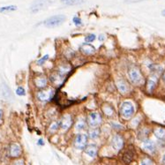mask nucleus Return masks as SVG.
Segmentation results:
<instances>
[{
  "instance_id": "f257e3e1",
  "label": "nucleus",
  "mask_w": 165,
  "mask_h": 165,
  "mask_svg": "<svg viewBox=\"0 0 165 165\" xmlns=\"http://www.w3.org/2000/svg\"><path fill=\"white\" fill-rule=\"evenodd\" d=\"M65 20H66V17L64 15L59 14V15H55V16H52L51 18L47 19L43 22V24L47 28H56V27L62 25L65 21Z\"/></svg>"
},
{
  "instance_id": "f03ea898",
  "label": "nucleus",
  "mask_w": 165,
  "mask_h": 165,
  "mask_svg": "<svg viewBox=\"0 0 165 165\" xmlns=\"http://www.w3.org/2000/svg\"><path fill=\"white\" fill-rule=\"evenodd\" d=\"M128 77L131 82L135 85H139L143 82V76L140 70L137 67H133L128 71Z\"/></svg>"
},
{
  "instance_id": "7ed1b4c3",
  "label": "nucleus",
  "mask_w": 165,
  "mask_h": 165,
  "mask_svg": "<svg viewBox=\"0 0 165 165\" xmlns=\"http://www.w3.org/2000/svg\"><path fill=\"white\" fill-rule=\"evenodd\" d=\"M120 114L124 119H129L134 114V107L130 102H124L120 105Z\"/></svg>"
},
{
  "instance_id": "20e7f679",
  "label": "nucleus",
  "mask_w": 165,
  "mask_h": 165,
  "mask_svg": "<svg viewBox=\"0 0 165 165\" xmlns=\"http://www.w3.org/2000/svg\"><path fill=\"white\" fill-rule=\"evenodd\" d=\"M102 123V117L98 112H91L87 117V124L91 127H97Z\"/></svg>"
},
{
  "instance_id": "39448f33",
  "label": "nucleus",
  "mask_w": 165,
  "mask_h": 165,
  "mask_svg": "<svg viewBox=\"0 0 165 165\" xmlns=\"http://www.w3.org/2000/svg\"><path fill=\"white\" fill-rule=\"evenodd\" d=\"M87 136L86 134H78L74 139V147L78 149H84L87 147Z\"/></svg>"
},
{
  "instance_id": "423d86ee",
  "label": "nucleus",
  "mask_w": 165,
  "mask_h": 165,
  "mask_svg": "<svg viewBox=\"0 0 165 165\" xmlns=\"http://www.w3.org/2000/svg\"><path fill=\"white\" fill-rule=\"evenodd\" d=\"M111 146L116 151H119L124 147V140L120 135H115L111 140Z\"/></svg>"
},
{
  "instance_id": "0eeeda50",
  "label": "nucleus",
  "mask_w": 165,
  "mask_h": 165,
  "mask_svg": "<svg viewBox=\"0 0 165 165\" xmlns=\"http://www.w3.org/2000/svg\"><path fill=\"white\" fill-rule=\"evenodd\" d=\"M22 154V149L21 147L17 143H12L11 144L9 147V155L12 158H18Z\"/></svg>"
},
{
  "instance_id": "6e6552de",
  "label": "nucleus",
  "mask_w": 165,
  "mask_h": 165,
  "mask_svg": "<svg viewBox=\"0 0 165 165\" xmlns=\"http://www.w3.org/2000/svg\"><path fill=\"white\" fill-rule=\"evenodd\" d=\"M54 95V91L51 89L48 90H41L37 93V97L40 101H49Z\"/></svg>"
},
{
  "instance_id": "1a4fd4ad",
  "label": "nucleus",
  "mask_w": 165,
  "mask_h": 165,
  "mask_svg": "<svg viewBox=\"0 0 165 165\" xmlns=\"http://www.w3.org/2000/svg\"><path fill=\"white\" fill-rule=\"evenodd\" d=\"M135 156V150L131 147L128 149H126L123 154V161L125 163H131L134 159Z\"/></svg>"
},
{
  "instance_id": "9d476101",
  "label": "nucleus",
  "mask_w": 165,
  "mask_h": 165,
  "mask_svg": "<svg viewBox=\"0 0 165 165\" xmlns=\"http://www.w3.org/2000/svg\"><path fill=\"white\" fill-rule=\"evenodd\" d=\"M157 85V78H155V75H152L148 78L147 82V90L148 93H152L156 87Z\"/></svg>"
},
{
  "instance_id": "9b49d317",
  "label": "nucleus",
  "mask_w": 165,
  "mask_h": 165,
  "mask_svg": "<svg viewBox=\"0 0 165 165\" xmlns=\"http://www.w3.org/2000/svg\"><path fill=\"white\" fill-rule=\"evenodd\" d=\"M72 124V117H71L70 115H64V116L63 117V119L62 121H61V123H60V126H61V128H62L63 130L67 131V130L71 127Z\"/></svg>"
},
{
  "instance_id": "f8f14e48",
  "label": "nucleus",
  "mask_w": 165,
  "mask_h": 165,
  "mask_svg": "<svg viewBox=\"0 0 165 165\" xmlns=\"http://www.w3.org/2000/svg\"><path fill=\"white\" fill-rule=\"evenodd\" d=\"M81 51L84 55H87V56H91L95 53V48L93 45L89 44V43H85L81 47Z\"/></svg>"
},
{
  "instance_id": "ddd939ff",
  "label": "nucleus",
  "mask_w": 165,
  "mask_h": 165,
  "mask_svg": "<svg viewBox=\"0 0 165 165\" xmlns=\"http://www.w3.org/2000/svg\"><path fill=\"white\" fill-rule=\"evenodd\" d=\"M142 147L144 148V150H146L147 152H149V153H154L155 149H156L155 144L154 143V141H152L151 140H144L143 144H142Z\"/></svg>"
},
{
  "instance_id": "4468645a",
  "label": "nucleus",
  "mask_w": 165,
  "mask_h": 165,
  "mask_svg": "<svg viewBox=\"0 0 165 165\" xmlns=\"http://www.w3.org/2000/svg\"><path fill=\"white\" fill-rule=\"evenodd\" d=\"M0 94L6 100L12 98V92H11L10 88L5 83H3L2 86H1V87H0Z\"/></svg>"
},
{
  "instance_id": "2eb2a0df",
  "label": "nucleus",
  "mask_w": 165,
  "mask_h": 165,
  "mask_svg": "<svg viewBox=\"0 0 165 165\" xmlns=\"http://www.w3.org/2000/svg\"><path fill=\"white\" fill-rule=\"evenodd\" d=\"M117 87L121 94H126L129 91V86L124 80H119L117 81Z\"/></svg>"
},
{
  "instance_id": "dca6fc26",
  "label": "nucleus",
  "mask_w": 165,
  "mask_h": 165,
  "mask_svg": "<svg viewBox=\"0 0 165 165\" xmlns=\"http://www.w3.org/2000/svg\"><path fill=\"white\" fill-rule=\"evenodd\" d=\"M97 151H98V149L95 145H89V146L86 147V148H85L86 154L90 157H95L97 155Z\"/></svg>"
},
{
  "instance_id": "f3484780",
  "label": "nucleus",
  "mask_w": 165,
  "mask_h": 165,
  "mask_svg": "<svg viewBox=\"0 0 165 165\" xmlns=\"http://www.w3.org/2000/svg\"><path fill=\"white\" fill-rule=\"evenodd\" d=\"M35 86L39 88H43L47 86V79L43 76L41 77H37L35 80Z\"/></svg>"
},
{
  "instance_id": "a211bd4d",
  "label": "nucleus",
  "mask_w": 165,
  "mask_h": 165,
  "mask_svg": "<svg viewBox=\"0 0 165 165\" xmlns=\"http://www.w3.org/2000/svg\"><path fill=\"white\" fill-rule=\"evenodd\" d=\"M154 134H155V136L156 137V138H157V139H159V140H165V129L164 128H162V127H157L155 131H154Z\"/></svg>"
},
{
  "instance_id": "6ab92c4d",
  "label": "nucleus",
  "mask_w": 165,
  "mask_h": 165,
  "mask_svg": "<svg viewBox=\"0 0 165 165\" xmlns=\"http://www.w3.org/2000/svg\"><path fill=\"white\" fill-rule=\"evenodd\" d=\"M61 2L66 5H76L84 3L85 0H61Z\"/></svg>"
},
{
  "instance_id": "aec40b11",
  "label": "nucleus",
  "mask_w": 165,
  "mask_h": 165,
  "mask_svg": "<svg viewBox=\"0 0 165 165\" xmlns=\"http://www.w3.org/2000/svg\"><path fill=\"white\" fill-rule=\"evenodd\" d=\"M103 112L105 113V115H106V116H108V117L112 116L114 113V111H113V109H112V107H111V106H110L109 104H105V105L103 106Z\"/></svg>"
},
{
  "instance_id": "412c9836",
  "label": "nucleus",
  "mask_w": 165,
  "mask_h": 165,
  "mask_svg": "<svg viewBox=\"0 0 165 165\" xmlns=\"http://www.w3.org/2000/svg\"><path fill=\"white\" fill-rule=\"evenodd\" d=\"M148 135H149V131H148V129L143 128V129H141V130L140 131V133H139V138H140L141 140H143V141H144L146 140H147V138Z\"/></svg>"
},
{
  "instance_id": "4be33fe9",
  "label": "nucleus",
  "mask_w": 165,
  "mask_h": 165,
  "mask_svg": "<svg viewBox=\"0 0 165 165\" xmlns=\"http://www.w3.org/2000/svg\"><path fill=\"white\" fill-rule=\"evenodd\" d=\"M17 10L16 5H8V6H4L0 8V12H13Z\"/></svg>"
},
{
  "instance_id": "5701e85b",
  "label": "nucleus",
  "mask_w": 165,
  "mask_h": 165,
  "mask_svg": "<svg viewBox=\"0 0 165 165\" xmlns=\"http://www.w3.org/2000/svg\"><path fill=\"white\" fill-rule=\"evenodd\" d=\"M85 125H86V124H85L84 119L81 118V119L78 120V122L75 124V128H76L77 131H81V130H82V129L85 128Z\"/></svg>"
},
{
  "instance_id": "b1692460",
  "label": "nucleus",
  "mask_w": 165,
  "mask_h": 165,
  "mask_svg": "<svg viewBox=\"0 0 165 165\" xmlns=\"http://www.w3.org/2000/svg\"><path fill=\"white\" fill-rule=\"evenodd\" d=\"M99 134H100V131L98 129H93L89 132V137L94 140L99 137Z\"/></svg>"
},
{
  "instance_id": "393cba45",
  "label": "nucleus",
  "mask_w": 165,
  "mask_h": 165,
  "mask_svg": "<svg viewBox=\"0 0 165 165\" xmlns=\"http://www.w3.org/2000/svg\"><path fill=\"white\" fill-rule=\"evenodd\" d=\"M95 38H96V36H95L94 34H89L85 37V41L87 42H92V41L95 40Z\"/></svg>"
},
{
  "instance_id": "a878e982",
  "label": "nucleus",
  "mask_w": 165,
  "mask_h": 165,
  "mask_svg": "<svg viewBox=\"0 0 165 165\" xmlns=\"http://www.w3.org/2000/svg\"><path fill=\"white\" fill-rule=\"evenodd\" d=\"M140 165H153V161H152L150 158L146 157V158H144V159L141 161Z\"/></svg>"
},
{
  "instance_id": "bb28decb",
  "label": "nucleus",
  "mask_w": 165,
  "mask_h": 165,
  "mask_svg": "<svg viewBox=\"0 0 165 165\" xmlns=\"http://www.w3.org/2000/svg\"><path fill=\"white\" fill-rule=\"evenodd\" d=\"M16 94L20 96H22V95H25L26 94V91L25 89L22 87H19L17 89H16Z\"/></svg>"
},
{
  "instance_id": "cd10ccee",
  "label": "nucleus",
  "mask_w": 165,
  "mask_h": 165,
  "mask_svg": "<svg viewBox=\"0 0 165 165\" xmlns=\"http://www.w3.org/2000/svg\"><path fill=\"white\" fill-rule=\"evenodd\" d=\"M48 58H49V55H45L44 57H42L41 58H40L38 61H37V64H39V65H41V64H43L46 60H48Z\"/></svg>"
},
{
  "instance_id": "c85d7f7f",
  "label": "nucleus",
  "mask_w": 165,
  "mask_h": 165,
  "mask_svg": "<svg viewBox=\"0 0 165 165\" xmlns=\"http://www.w3.org/2000/svg\"><path fill=\"white\" fill-rule=\"evenodd\" d=\"M72 21H73V23L76 25V26H81V24H82V22H81V18H79V17H74L73 18V20H72Z\"/></svg>"
},
{
  "instance_id": "c756f323",
  "label": "nucleus",
  "mask_w": 165,
  "mask_h": 165,
  "mask_svg": "<svg viewBox=\"0 0 165 165\" xmlns=\"http://www.w3.org/2000/svg\"><path fill=\"white\" fill-rule=\"evenodd\" d=\"M58 128V122H54V123L51 125V131H56Z\"/></svg>"
},
{
  "instance_id": "7c9ffc66",
  "label": "nucleus",
  "mask_w": 165,
  "mask_h": 165,
  "mask_svg": "<svg viewBox=\"0 0 165 165\" xmlns=\"http://www.w3.org/2000/svg\"><path fill=\"white\" fill-rule=\"evenodd\" d=\"M13 165H25V163H24V160H18L14 163Z\"/></svg>"
},
{
  "instance_id": "2f4dec72",
  "label": "nucleus",
  "mask_w": 165,
  "mask_h": 165,
  "mask_svg": "<svg viewBox=\"0 0 165 165\" xmlns=\"http://www.w3.org/2000/svg\"><path fill=\"white\" fill-rule=\"evenodd\" d=\"M103 40H104V35H99V41H103Z\"/></svg>"
},
{
  "instance_id": "473e14b6",
  "label": "nucleus",
  "mask_w": 165,
  "mask_h": 165,
  "mask_svg": "<svg viewBox=\"0 0 165 165\" xmlns=\"http://www.w3.org/2000/svg\"><path fill=\"white\" fill-rule=\"evenodd\" d=\"M2 118H3V111L0 110V121L2 120Z\"/></svg>"
},
{
  "instance_id": "72a5a7b5",
  "label": "nucleus",
  "mask_w": 165,
  "mask_h": 165,
  "mask_svg": "<svg viewBox=\"0 0 165 165\" xmlns=\"http://www.w3.org/2000/svg\"><path fill=\"white\" fill-rule=\"evenodd\" d=\"M38 144H39V145H43L44 143L42 142V140H39V141H38Z\"/></svg>"
},
{
  "instance_id": "f704fd0d",
  "label": "nucleus",
  "mask_w": 165,
  "mask_h": 165,
  "mask_svg": "<svg viewBox=\"0 0 165 165\" xmlns=\"http://www.w3.org/2000/svg\"><path fill=\"white\" fill-rule=\"evenodd\" d=\"M163 165H165V155H163Z\"/></svg>"
},
{
  "instance_id": "c9c22d12",
  "label": "nucleus",
  "mask_w": 165,
  "mask_h": 165,
  "mask_svg": "<svg viewBox=\"0 0 165 165\" xmlns=\"http://www.w3.org/2000/svg\"><path fill=\"white\" fill-rule=\"evenodd\" d=\"M162 14H163V16H165V10L163 11V12H162Z\"/></svg>"
},
{
  "instance_id": "e433bc0d",
  "label": "nucleus",
  "mask_w": 165,
  "mask_h": 165,
  "mask_svg": "<svg viewBox=\"0 0 165 165\" xmlns=\"http://www.w3.org/2000/svg\"><path fill=\"white\" fill-rule=\"evenodd\" d=\"M163 81H164V82H165V72H164V73H163Z\"/></svg>"
}]
</instances>
